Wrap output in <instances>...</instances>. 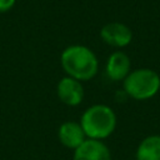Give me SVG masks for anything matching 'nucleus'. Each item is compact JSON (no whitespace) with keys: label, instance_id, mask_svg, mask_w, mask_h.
Segmentation results:
<instances>
[{"label":"nucleus","instance_id":"2","mask_svg":"<svg viewBox=\"0 0 160 160\" xmlns=\"http://www.w3.org/2000/svg\"><path fill=\"white\" fill-rule=\"evenodd\" d=\"M80 125L88 139L102 140L114 132L116 128V115L110 106L95 104L82 112Z\"/></svg>","mask_w":160,"mask_h":160},{"label":"nucleus","instance_id":"3","mask_svg":"<svg viewBox=\"0 0 160 160\" xmlns=\"http://www.w3.org/2000/svg\"><path fill=\"white\" fill-rule=\"evenodd\" d=\"M122 88L128 96L135 100H148L160 90V76L151 69H136L122 80Z\"/></svg>","mask_w":160,"mask_h":160},{"label":"nucleus","instance_id":"4","mask_svg":"<svg viewBox=\"0 0 160 160\" xmlns=\"http://www.w3.org/2000/svg\"><path fill=\"white\" fill-rule=\"evenodd\" d=\"M100 36L104 42L114 48H125L132 40V32L129 26L122 22L105 24L100 30Z\"/></svg>","mask_w":160,"mask_h":160},{"label":"nucleus","instance_id":"9","mask_svg":"<svg viewBox=\"0 0 160 160\" xmlns=\"http://www.w3.org/2000/svg\"><path fill=\"white\" fill-rule=\"evenodd\" d=\"M136 160H160V135H149L140 141Z\"/></svg>","mask_w":160,"mask_h":160},{"label":"nucleus","instance_id":"8","mask_svg":"<svg viewBox=\"0 0 160 160\" xmlns=\"http://www.w3.org/2000/svg\"><path fill=\"white\" fill-rule=\"evenodd\" d=\"M58 138L65 148H69L72 150H75L88 139L80 122H76V121L62 122L58 130Z\"/></svg>","mask_w":160,"mask_h":160},{"label":"nucleus","instance_id":"10","mask_svg":"<svg viewBox=\"0 0 160 160\" xmlns=\"http://www.w3.org/2000/svg\"><path fill=\"white\" fill-rule=\"evenodd\" d=\"M15 5V0H0V12L10 10Z\"/></svg>","mask_w":160,"mask_h":160},{"label":"nucleus","instance_id":"1","mask_svg":"<svg viewBox=\"0 0 160 160\" xmlns=\"http://www.w3.org/2000/svg\"><path fill=\"white\" fill-rule=\"evenodd\" d=\"M60 62L66 76L79 81H88L98 74L99 61L91 49L84 45H70L60 56Z\"/></svg>","mask_w":160,"mask_h":160},{"label":"nucleus","instance_id":"7","mask_svg":"<svg viewBox=\"0 0 160 160\" xmlns=\"http://www.w3.org/2000/svg\"><path fill=\"white\" fill-rule=\"evenodd\" d=\"M130 68H131V62L129 56L122 51H114L108 58L105 72L110 80L120 81L129 75Z\"/></svg>","mask_w":160,"mask_h":160},{"label":"nucleus","instance_id":"5","mask_svg":"<svg viewBox=\"0 0 160 160\" xmlns=\"http://www.w3.org/2000/svg\"><path fill=\"white\" fill-rule=\"evenodd\" d=\"M72 160H111V154L102 140L86 139L74 150Z\"/></svg>","mask_w":160,"mask_h":160},{"label":"nucleus","instance_id":"6","mask_svg":"<svg viewBox=\"0 0 160 160\" xmlns=\"http://www.w3.org/2000/svg\"><path fill=\"white\" fill-rule=\"evenodd\" d=\"M56 94L60 101L65 105L76 106L84 99V88L81 81L70 76H65L58 82Z\"/></svg>","mask_w":160,"mask_h":160}]
</instances>
